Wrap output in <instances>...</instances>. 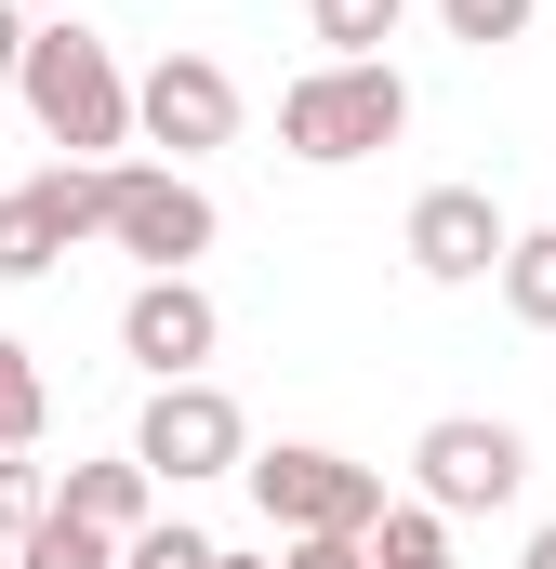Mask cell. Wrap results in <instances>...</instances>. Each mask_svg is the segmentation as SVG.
<instances>
[{
    "mask_svg": "<svg viewBox=\"0 0 556 569\" xmlns=\"http://www.w3.org/2000/svg\"><path fill=\"white\" fill-rule=\"evenodd\" d=\"M212 569H278V557H212Z\"/></svg>",
    "mask_w": 556,
    "mask_h": 569,
    "instance_id": "cell-23",
    "label": "cell"
},
{
    "mask_svg": "<svg viewBox=\"0 0 556 569\" xmlns=\"http://www.w3.org/2000/svg\"><path fill=\"white\" fill-rule=\"evenodd\" d=\"M120 557H133V543H107V530H80L67 503H53V517H40V530L13 543V569H120Z\"/></svg>",
    "mask_w": 556,
    "mask_h": 569,
    "instance_id": "cell-14",
    "label": "cell"
},
{
    "mask_svg": "<svg viewBox=\"0 0 556 569\" xmlns=\"http://www.w3.org/2000/svg\"><path fill=\"white\" fill-rule=\"evenodd\" d=\"M27 13H80V0H27Z\"/></svg>",
    "mask_w": 556,
    "mask_h": 569,
    "instance_id": "cell-24",
    "label": "cell"
},
{
    "mask_svg": "<svg viewBox=\"0 0 556 569\" xmlns=\"http://www.w3.org/2000/svg\"><path fill=\"white\" fill-rule=\"evenodd\" d=\"M278 569H371V530H305V543H278Z\"/></svg>",
    "mask_w": 556,
    "mask_h": 569,
    "instance_id": "cell-20",
    "label": "cell"
},
{
    "mask_svg": "<svg viewBox=\"0 0 556 569\" xmlns=\"http://www.w3.org/2000/svg\"><path fill=\"white\" fill-rule=\"evenodd\" d=\"M517 569H556V530H530V543H517Z\"/></svg>",
    "mask_w": 556,
    "mask_h": 569,
    "instance_id": "cell-22",
    "label": "cell"
},
{
    "mask_svg": "<svg viewBox=\"0 0 556 569\" xmlns=\"http://www.w3.org/2000/svg\"><path fill=\"white\" fill-rule=\"evenodd\" d=\"M305 27H318L331 67H358V53H385V40L411 27V0H305Z\"/></svg>",
    "mask_w": 556,
    "mask_h": 569,
    "instance_id": "cell-11",
    "label": "cell"
},
{
    "mask_svg": "<svg viewBox=\"0 0 556 569\" xmlns=\"http://www.w3.org/2000/svg\"><path fill=\"white\" fill-rule=\"evenodd\" d=\"M133 133L172 159V172H199L212 146H239V80H226V53H159L133 80Z\"/></svg>",
    "mask_w": 556,
    "mask_h": 569,
    "instance_id": "cell-7",
    "label": "cell"
},
{
    "mask_svg": "<svg viewBox=\"0 0 556 569\" xmlns=\"http://www.w3.org/2000/svg\"><path fill=\"white\" fill-rule=\"evenodd\" d=\"M437 27H450L464 53H504V40H530V27H544V0H437Z\"/></svg>",
    "mask_w": 556,
    "mask_h": 569,
    "instance_id": "cell-17",
    "label": "cell"
},
{
    "mask_svg": "<svg viewBox=\"0 0 556 569\" xmlns=\"http://www.w3.org/2000/svg\"><path fill=\"white\" fill-rule=\"evenodd\" d=\"M371 569H450V517H437V503H385Z\"/></svg>",
    "mask_w": 556,
    "mask_h": 569,
    "instance_id": "cell-15",
    "label": "cell"
},
{
    "mask_svg": "<svg viewBox=\"0 0 556 569\" xmlns=\"http://www.w3.org/2000/svg\"><path fill=\"white\" fill-rule=\"evenodd\" d=\"M40 517H53V477H40L27 450H0V543H27Z\"/></svg>",
    "mask_w": 556,
    "mask_h": 569,
    "instance_id": "cell-18",
    "label": "cell"
},
{
    "mask_svg": "<svg viewBox=\"0 0 556 569\" xmlns=\"http://www.w3.org/2000/svg\"><path fill=\"white\" fill-rule=\"evenodd\" d=\"M212 557H226L212 530H186V517H159V530H146V543H133L120 569H212Z\"/></svg>",
    "mask_w": 556,
    "mask_h": 569,
    "instance_id": "cell-19",
    "label": "cell"
},
{
    "mask_svg": "<svg viewBox=\"0 0 556 569\" xmlns=\"http://www.w3.org/2000/svg\"><path fill=\"white\" fill-rule=\"evenodd\" d=\"M398 252H411V279L477 291V279H504L517 226H504V199H490V186H424V199H411V226H398Z\"/></svg>",
    "mask_w": 556,
    "mask_h": 569,
    "instance_id": "cell-8",
    "label": "cell"
},
{
    "mask_svg": "<svg viewBox=\"0 0 556 569\" xmlns=\"http://www.w3.org/2000/svg\"><path fill=\"white\" fill-rule=\"evenodd\" d=\"M411 133V80L385 67V53H358V67H305L291 93H278V146L305 159V172H345V159H385V146Z\"/></svg>",
    "mask_w": 556,
    "mask_h": 569,
    "instance_id": "cell-2",
    "label": "cell"
},
{
    "mask_svg": "<svg viewBox=\"0 0 556 569\" xmlns=\"http://www.w3.org/2000/svg\"><path fill=\"white\" fill-rule=\"evenodd\" d=\"M0 569H13V543H0Z\"/></svg>",
    "mask_w": 556,
    "mask_h": 569,
    "instance_id": "cell-25",
    "label": "cell"
},
{
    "mask_svg": "<svg viewBox=\"0 0 556 569\" xmlns=\"http://www.w3.org/2000/svg\"><path fill=\"white\" fill-rule=\"evenodd\" d=\"M504 318L517 331H556V226H517V252H504Z\"/></svg>",
    "mask_w": 556,
    "mask_h": 569,
    "instance_id": "cell-12",
    "label": "cell"
},
{
    "mask_svg": "<svg viewBox=\"0 0 556 569\" xmlns=\"http://www.w3.org/2000/svg\"><path fill=\"white\" fill-rule=\"evenodd\" d=\"M53 503H67L80 530H107V543H146V530H159V477H146L133 450H107V463H67V477H53Z\"/></svg>",
    "mask_w": 556,
    "mask_h": 569,
    "instance_id": "cell-10",
    "label": "cell"
},
{
    "mask_svg": "<svg viewBox=\"0 0 556 569\" xmlns=\"http://www.w3.org/2000/svg\"><path fill=\"white\" fill-rule=\"evenodd\" d=\"M107 239L133 252L146 279H199V252L226 239V212H212L199 172H172V159H120V186H107Z\"/></svg>",
    "mask_w": 556,
    "mask_h": 569,
    "instance_id": "cell-5",
    "label": "cell"
},
{
    "mask_svg": "<svg viewBox=\"0 0 556 569\" xmlns=\"http://www.w3.org/2000/svg\"><path fill=\"white\" fill-rule=\"evenodd\" d=\"M27 40H40V13H27V0H0V93L27 80Z\"/></svg>",
    "mask_w": 556,
    "mask_h": 569,
    "instance_id": "cell-21",
    "label": "cell"
},
{
    "mask_svg": "<svg viewBox=\"0 0 556 569\" xmlns=\"http://www.w3.org/2000/svg\"><path fill=\"white\" fill-rule=\"evenodd\" d=\"M517 490H530V437L504 411H437L411 437V503H437V517H504Z\"/></svg>",
    "mask_w": 556,
    "mask_h": 569,
    "instance_id": "cell-4",
    "label": "cell"
},
{
    "mask_svg": "<svg viewBox=\"0 0 556 569\" xmlns=\"http://www.w3.org/2000/svg\"><path fill=\"white\" fill-rule=\"evenodd\" d=\"M239 477H252V503H266L278 543H305V530H385V463H345V450H318V437H278Z\"/></svg>",
    "mask_w": 556,
    "mask_h": 569,
    "instance_id": "cell-3",
    "label": "cell"
},
{
    "mask_svg": "<svg viewBox=\"0 0 556 569\" xmlns=\"http://www.w3.org/2000/svg\"><path fill=\"white\" fill-rule=\"evenodd\" d=\"M13 107L40 120V146H53V159H120V146H133V67H120L80 13H40Z\"/></svg>",
    "mask_w": 556,
    "mask_h": 569,
    "instance_id": "cell-1",
    "label": "cell"
},
{
    "mask_svg": "<svg viewBox=\"0 0 556 569\" xmlns=\"http://www.w3.org/2000/svg\"><path fill=\"white\" fill-rule=\"evenodd\" d=\"M40 425H53V385H40V345H13V331H0V450H40Z\"/></svg>",
    "mask_w": 556,
    "mask_h": 569,
    "instance_id": "cell-13",
    "label": "cell"
},
{
    "mask_svg": "<svg viewBox=\"0 0 556 569\" xmlns=\"http://www.w3.org/2000/svg\"><path fill=\"white\" fill-rule=\"evenodd\" d=\"M120 358H133L146 385H199L212 358H226V305L199 279H133V305H120Z\"/></svg>",
    "mask_w": 556,
    "mask_h": 569,
    "instance_id": "cell-9",
    "label": "cell"
},
{
    "mask_svg": "<svg viewBox=\"0 0 556 569\" xmlns=\"http://www.w3.org/2000/svg\"><path fill=\"white\" fill-rule=\"evenodd\" d=\"M133 463L159 490H199V477H239V463H252V425H239V398H226L212 371H199V385H146Z\"/></svg>",
    "mask_w": 556,
    "mask_h": 569,
    "instance_id": "cell-6",
    "label": "cell"
},
{
    "mask_svg": "<svg viewBox=\"0 0 556 569\" xmlns=\"http://www.w3.org/2000/svg\"><path fill=\"white\" fill-rule=\"evenodd\" d=\"M53 252H67V239H53L40 186H13V199H0V279H53Z\"/></svg>",
    "mask_w": 556,
    "mask_h": 569,
    "instance_id": "cell-16",
    "label": "cell"
}]
</instances>
